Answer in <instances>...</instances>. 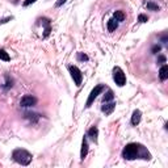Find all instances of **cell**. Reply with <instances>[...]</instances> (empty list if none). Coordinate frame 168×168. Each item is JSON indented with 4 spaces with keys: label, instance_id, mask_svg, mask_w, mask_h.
Returning a JSON list of instances; mask_svg holds the SVG:
<instances>
[{
    "label": "cell",
    "instance_id": "6da1fadb",
    "mask_svg": "<svg viewBox=\"0 0 168 168\" xmlns=\"http://www.w3.org/2000/svg\"><path fill=\"white\" fill-rule=\"evenodd\" d=\"M122 158L127 159V160H134L138 158L145 159V160H150L151 159V155H150V152L142 145L129 143V145H126V147L122 150Z\"/></svg>",
    "mask_w": 168,
    "mask_h": 168
},
{
    "label": "cell",
    "instance_id": "7a4b0ae2",
    "mask_svg": "<svg viewBox=\"0 0 168 168\" xmlns=\"http://www.w3.org/2000/svg\"><path fill=\"white\" fill-rule=\"evenodd\" d=\"M12 158L15 162H17L21 166H28V164H30L32 159H33V156H32V154L29 151H26V150L24 148H16L15 151L12 152Z\"/></svg>",
    "mask_w": 168,
    "mask_h": 168
},
{
    "label": "cell",
    "instance_id": "3957f363",
    "mask_svg": "<svg viewBox=\"0 0 168 168\" xmlns=\"http://www.w3.org/2000/svg\"><path fill=\"white\" fill-rule=\"evenodd\" d=\"M113 79L116 81V84L118 87H122V85L126 84V76H125L124 71L120 69V67H114L113 70Z\"/></svg>",
    "mask_w": 168,
    "mask_h": 168
},
{
    "label": "cell",
    "instance_id": "277c9868",
    "mask_svg": "<svg viewBox=\"0 0 168 168\" xmlns=\"http://www.w3.org/2000/svg\"><path fill=\"white\" fill-rule=\"evenodd\" d=\"M102 89H104V85L102 84H99V85H96V87L91 91V93H89L88 96V100H87V102H85V108H89V106L92 105V102L95 101V99L97 97V96L102 92Z\"/></svg>",
    "mask_w": 168,
    "mask_h": 168
},
{
    "label": "cell",
    "instance_id": "5b68a950",
    "mask_svg": "<svg viewBox=\"0 0 168 168\" xmlns=\"http://www.w3.org/2000/svg\"><path fill=\"white\" fill-rule=\"evenodd\" d=\"M69 70H70V74H71V76H72L75 84L79 87L81 84V81H83V74H81V71L78 69L76 66H70Z\"/></svg>",
    "mask_w": 168,
    "mask_h": 168
},
{
    "label": "cell",
    "instance_id": "8992f818",
    "mask_svg": "<svg viewBox=\"0 0 168 168\" xmlns=\"http://www.w3.org/2000/svg\"><path fill=\"white\" fill-rule=\"evenodd\" d=\"M35 102H37V99H35L34 96L26 95V96H24V97L21 99L20 105H21V106H24V108H29V106L35 105Z\"/></svg>",
    "mask_w": 168,
    "mask_h": 168
},
{
    "label": "cell",
    "instance_id": "52a82bcc",
    "mask_svg": "<svg viewBox=\"0 0 168 168\" xmlns=\"http://www.w3.org/2000/svg\"><path fill=\"white\" fill-rule=\"evenodd\" d=\"M88 154V143H87V138H83V141H81V150H80V159L84 160L85 156H87Z\"/></svg>",
    "mask_w": 168,
    "mask_h": 168
},
{
    "label": "cell",
    "instance_id": "ba28073f",
    "mask_svg": "<svg viewBox=\"0 0 168 168\" xmlns=\"http://www.w3.org/2000/svg\"><path fill=\"white\" fill-rule=\"evenodd\" d=\"M141 117H142V113L141 110H134L133 116H131V125H134V126H137V125L141 122Z\"/></svg>",
    "mask_w": 168,
    "mask_h": 168
},
{
    "label": "cell",
    "instance_id": "9c48e42d",
    "mask_svg": "<svg viewBox=\"0 0 168 168\" xmlns=\"http://www.w3.org/2000/svg\"><path fill=\"white\" fill-rule=\"evenodd\" d=\"M159 78H160V80H163V81L168 79V66L167 64H163L162 66V69L159 71Z\"/></svg>",
    "mask_w": 168,
    "mask_h": 168
},
{
    "label": "cell",
    "instance_id": "30bf717a",
    "mask_svg": "<svg viewBox=\"0 0 168 168\" xmlns=\"http://www.w3.org/2000/svg\"><path fill=\"white\" fill-rule=\"evenodd\" d=\"M114 108H116V104L114 102H110V104H106V105H102L101 106V110L104 112L105 114H110L114 110Z\"/></svg>",
    "mask_w": 168,
    "mask_h": 168
},
{
    "label": "cell",
    "instance_id": "8fae6325",
    "mask_svg": "<svg viewBox=\"0 0 168 168\" xmlns=\"http://www.w3.org/2000/svg\"><path fill=\"white\" fill-rule=\"evenodd\" d=\"M88 135L92 139H93L95 142L97 141V135H99V129H97V126H92L91 129H89V130H88Z\"/></svg>",
    "mask_w": 168,
    "mask_h": 168
},
{
    "label": "cell",
    "instance_id": "7c38bea8",
    "mask_svg": "<svg viewBox=\"0 0 168 168\" xmlns=\"http://www.w3.org/2000/svg\"><path fill=\"white\" fill-rule=\"evenodd\" d=\"M117 26H118V24H117V21L114 20V19L108 21V30L109 32H114V30L117 29Z\"/></svg>",
    "mask_w": 168,
    "mask_h": 168
},
{
    "label": "cell",
    "instance_id": "4fadbf2b",
    "mask_svg": "<svg viewBox=\"0 0 168 168\" xmlns=\"http://www.w3.org/2000/svg\"><path fill=\"white\" fill-rule=\"evenodd\" d=\"M114 99V93L112 89H108L106 91V93L104 95V102H108V101H112V100Z\"/></svg>",
    "mask_w": 168,
    "mask_h": 168
},
{
    "label": "cell",
    "instance_id": "5bb4252c",
    "mask_svg": "<svg viewBox=\"0 0 168 168\" xmlns=\"http://www.w3.org/2000/svg\"><path fill=\"white\" fill-rule=\"evenodd\" d=\"M124 19H125V15L122 11H116L114 12V20L116 21H124Z\"/></svg>",
    "mask_w": 168,
    "mask_h": 168
},
{
    "label": "cell",
    "instance_id": "9a60e30c",
    "mask_svg": "<svg viewBox=\"0 0 168 168\" xmlns=\"http://www.w3.org/2000/svg\"><path fill=\"white\" fill-rule=\"evenodd\" d=\"M0 59H2V60H5V62H9V60H11V57H9V54L5 51V50H0Z\"/></svg>",
    "mask_w": 168,
    "mask_h": 168
},
{
    "label": "cell",
    "instance_id": "2e32d148",
    "mask_svg": "<svg viewBox=\"0 0 168 168\" xmlns=\"http://www.w3.org/2000/svg\"><path fill=\"white\" fill-rule=\"evenodd\" d=\"M147 8L148 9H151V11H159V5L158 4H155V3H147Z\"/></svg>",
    "mask_w": 168,
    "mask_h": 168
},
{
    "label": "cell",
    "instance_id": "e0dca14e",
    "mask_svg": "<svg viewBox=\"0 0 168 168\" xmlns=\"http://www.w3.org/2000/svg\"><path fill=\"white\" fill-rule=\"evenodd\" d=\"M138 21H139V23H147L148 17L146 16V15H143V13H141V15L138 16Z\"/></svg>",
    "mask_w": 168,
    "mask_h": 168
},
{
    "label": "cell",
    "instance_id": "ac0fdd59",
    "mask_svg": "<svg viewBox=\"0 0 168 168\" xmlns=\"http://www.w3.org/2000/svg\"><path fill=\"white\" fill-rule=\"evenodd\" d=\"M151 51H152V54H156V53H158V51H160V46L155 45V46H154V47H152V50H151Z\"/></svg>",
    "mask_w": 168,
    "mask_h": 168
},
{
    "label": "cell",
    "instance_id": "d6986e66",
    "mask_svg": "<svg viewBox=\"0 0 168 168\" xmlns=\"http://www.w3.org/2000/svg\"><path fill=\"white\" fill-rule=\"evenodd\" d=\"M34 2H35V0H25V2H24V7H28V5L33 4Z\"/></svg>",
    "mask_w": 168,
    "mask_h": 168
},
{
    "label": "cell",
    "instance_id": "ffe728a7",
    "mask_svg": "<svg viewBox=\"0 0 168 168\" xmlns=\"http://www.w3.org/2000/svg\"><path fill=\"white\" fill-rule=\"evenodd\" d=\"M66 2H67V0H58V2L55 3V7H60V5H63Z\"/></svg>",
    "mask_w": 168,
    "mask_h": 168
},
{
    "label": "cell",
    "instance_id": "44dd1931",
    "mask_svg": "<svg viewBox=\"0 0 168 168\" xmlns=\"http://www.w3.org/2000/svg\"><path fill=\"white\" fill-rule=\"evenodd\" d=\"M78 58H79L80 60H88V57L84 55V54H79V55H78Z\"/></svg>",
    "mask_w": 168,
    "mask_h": 168
},
{
    "label": "cell",
    "instance_id": "7402d4cb",
    "mask_svg": "<svg viewBox=\"0 0 168 168\" xmlns=\"http://www.w3.org/2000/svg\"><path fill=\"white\" fill-rule=\"evenodd\" d=\"M158 62H160V63H164V62H166V57H164V55H160L159 58H158Z\"/></svg>",
    "mask_w": 168,
    "mask_h": 168
},
{
    "label": "cell",
    "instance_id": "603a6c76",
    "mask_svg": "<svg viewBox=\"0 0 168 168\" xmlns=\"http://www.w3.org/2000/svg\"><path fill=\"white\" fill-rule=\"evenodd\" d=\"M49 33H50V26H47V28H46V30H45V37H47V35H49Z\"/></svg>",
    "mask_w": 168,
    "mask_h": 168
}]
</instances>
